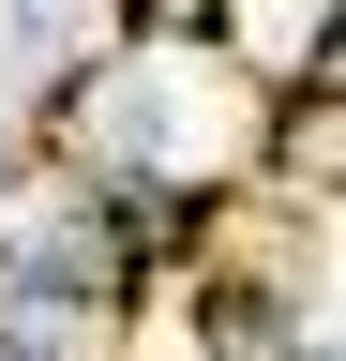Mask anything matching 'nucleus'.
<instances>
[{
    "label": "nucleus",
    "mask_w": 346,
    "mask_h": 361,
    "mask_svg": "<svg viewBox=\"0 0 346 361\" xmlns=\"http://www.w3.org/2000/svg\"><path fill=\"white\" fill-rule=\"evenodd\" d=\"M331 30H346V0H211V45H226L241 75H271V90H301L331 61Z\"/></svg>",
    "instance_id": "nucleus-2"
},
{
    "label": "nucleus",
    "mask_w": 346,
    "mask_h": 361,
    "mask_svg": "<svg viewBox=\"0 0 346 361\" xmlns=\"http://www.w3.org/2000/svg\"><path fill=\"white\" fill-rule=\"evenodd\" d=\"M271 106L286 90L241 75L226 45H91V61L46 90V121H30V166H75V180H106V196L196 226V211H226L241 180L271 166Z\"/></svg>",
    "instance_id": "nucleus-1"
},
{
    "label": "nucleus",
    "mask_w": 346,
    "mask_h": 361,
    "mask_svg": "<svg viewBox=\"0 0 346 361\" xmlns=\"http://www.w3.org/2000/svg\"><path fill=\"white\" fill-rule=\"evenodd\" d=\"M106 45H211V0H106Z\"/></svg>",
    "instance_id": "nucleus-4"
},
{
    "label": "nucleus",
    "mask_w": 346,
    "mask_h": 361,
    "mask_svg": "<svg viewBox=\"0 0 346 361\" xmlns=\"http://www.w3.org/2000/svg\"><path fill=\"white\" fill-rule=\"evenodd\" d=\"M271 180L346 196V90H286V106H271Z\"/></svg>",
    "instance_id": "nucleus-3"
},
{
    "label": "nucleus",
    "mask_w": 346,
    "mask_h": 361,
    "mask_svg": "<svg viewBox=\"0 0 346 361\" xmlns=\"http://www.w3.org/2000/svg\"><path fill=\"white\" fill-rule=\"evenodd\" d=\"M301 90H346V30H331V61H316V75H301Z\"/></svg>",
    "instance_id": "nucleus-5"
}]
</instances>
